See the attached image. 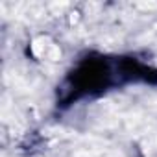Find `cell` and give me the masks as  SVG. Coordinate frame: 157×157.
Returning <instances> with one entry per match:
<instances>
[{
  "label": "cell",
  "instance_id": "6da1fadb",
  "mask_svg": "<svg viewBox=\"0 0 157 157\" xmlns=\"http://www.w3.org/2000/svg\"><path fill=\"white\" fill-rule=\"evenodd\" d=\"M33 50H35V54H39L41 57H57V48L52 44V43H48L46 39H37L35 41V44H33Z\"/></svg>",
  "mask_w": 157,
  "mask_h": 157
}]
</instances>
